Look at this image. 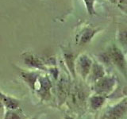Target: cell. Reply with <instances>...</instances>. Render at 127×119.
I'll list each match as a JSON object with an SVG mask.
<instances>
[{
    "mask_svg": "<svg viewBox=\"0 0 127 119\" xmlns=\"http://www.w3.org/2000/svg\"><path fill=\"white\" fill-rule=\"evenodd\" d=\"M108 1L111 4H113V5H116V3H117V0H108Z\"/></svg>",
    "mask_w": 127,
    "mask_h": 119,
    "instance_id": "cell-19",
    "label": "cell"
},
{
    "mask_svg": "<svg viewBox=\"0 0 127 119\" xmlns=\"http://www.w3.org/2000/svg\"><path fill=\"white\" fill-rule=\"evenodd\" d=\"M102 30L101 28L95 27L88 24H84L79 29L75 34V44L78 46H84L89 44L94 37Z\"/></svg>",
    "mask_w": 127,
    "mask_h": 119,
    "instance_id": "cell-6",
    "label": "cell"
},
{
    "mask_svg": "<svg viewBox=\"0 0 127 119\" xmlns=\"http://www.w3.org/2000/svg\"><path fill=\"white\" fill-rule=\"evenodd\" d=\"M1 92H2V90H0V93H1ZM5 110H6V109H5V107H4V105H3L2 100H1V98H0V113L4 114Z\"/></svg>",
    "mask_w": 127,
    "mask_h": 119,
    "instance_id": "cell-18",
    "label": "cell"
},
{
    "mask_svg": "<svg viewBox=\"0 0 127 119\" xmlns=\"http://www.w3.org/2000/svg\"><path fill=\"white\" fill-rule=\"evenodd\" d=\"M33 119H37V118H33Z\"/></svg>",
    "mask_w": 127,
    "mask_h": 119,
    "instance_id": "cell-21",
    "label": "cell"
},
{
    "mask_svg": "<svg viewBox=\"0 0 127 119\" xmlns=\"http://www.w3.org/2000/svg\"><path fill=\"white\" fill-rule=\"evenodd\" d=\"M116 37L118 45L120 46L119 48L125 54H127V27L119 29Z\"/></svg>",
    "mask_w": 127,
    "mask_h": 119,
    "instance_id": "cell-14",
    "label": "cell"
},
{
    "mask_svg": "<svg viewBox=\"0 0 127 119\" xmlns=\"http://www.w3.org/2000/svg\"><path fill=\"white\" fill-rule=\"evenodd\" d=\"M64 119H74V118H73V117H71V116H70V115L66 114L65 116H64Z\"/></svg>",
    "mask_w": 127,
    "mask_h": 119,
    "instance_id": "cell-20",
    "label": "cell"
},
{
    "mask_svg": "<svg viewBox=\"0 0 127 119\" xmlns=\"http://www.w3.org/2000/svg\"><path fill=\"white\" fill-rule=\"evenodd\" d=\"M92 63V59L86 53H81L76 57L75 71H76V75L82 79L83 82H86L89 76Z\"/></svg>",
    "mask_w": 127,
    "mask_h": 119,
    "instance_id": "cell-8",
    "label": "cell"
},
{
    "mask_svg": "<svg viewBox=\"0 0 127 119\" xmlns=\"http://www.w3.org/2000/svg\"><path fill=\"white\" fill-rule=\"evenodd\" d=\"M20 77L30 89L40 98L41 102H49L52 99L53 85L50 75L45 71L20 69Z\"/></svg>",
    "mask_w": 127,
    "mask_h": 119,
    "instance_id": "cell-1",
    "label": "cell"
},
{
    "mask_svg": "<svg viewBox=\"0 0 127 119\" xmlns=\"http://www.w3.org/2000/svg\"><path fill=\"white\" fill-rule=\"evenodd\" d=\"M90 92L87 87L77 82H75L72 85L71 84L67 101L74 109H76L77 110H83V108L86 107L87 103L88 102Z\"/></svg>",
    "mask_w": 127,
    "mask_h": 119,
    "instance_id": "cell-2",
    "label": "cell"
},
{
    "mask_svg": "<svg viewBox=\"0 0 127 119\" xmlns=\"http://www.w3.org/2000/svg\"><path fill=\"white\" fill-rule=\"evenodd\" d=\"M116 6L122 12L127 14V0H117Z\"/></svg>",
    "mask_w": 127,
    "mask_h": 119,
    "instance_id": "cell-17",
    "label": "cell"
},
{
    "mask_svg": "<svg viewBox=\"0 0 127 119\" xmlns=\"http://www.w3.org/2000/svg\"><path fill=\"white\" fill-rule=\"evenodd\" d=\"M106 98L107 97L104 96V95H101L98 94H94L92 95H90V97L88 98V103L91 110H98L99 109H101L102 106L104 105Z\"/></svg>",
    "mask_w": 127,
    "mask_h": 119,
    "instance_id": "cell-12",
    "label": "cell"
},
{
    "mask_svg": "<svg viewBox=\"0 0 127 119\" xmlns=\"http://www.w3.org/2000/svg\"><path fill=\"white\" fill-rule=\"evenodd\" d=\"M127 113V97L112 106H109L101 115V119H121Z\"/></svg>",
    "mask_w": 127,
    "mask_h": 119,
    "instance_id": "cell-7",
    "label": "cell"
},
{
    "mask_svg": "<svg viewBox=\"0 0 127 119\" xmlns=\"http://www.w3.org/2000/svg\"><path fill=\"white\" fill-rule=\"evenodd\" d=\"M104 75H106V71H105L104 65L100 62L94 60L92 63V67H91V72L86 82L89 83L92 85L95 82H96L98 79H101L102 77L104 76Z\"/></svg>",
    "mask_w": 127,
    "mask_h": 119,
    "instance_id": "cell-11",
    "label": "cell"
},
{
    "mask_svg": "<svg viewBox=\"0 0 127 119\" xmlns=\"http://www.w3.org/2000/svg\"><path fill=\"white\" fill-rule=\"evenodd\" d=\"M106 52L109 56L110 64L114 65L127 79V61L125 53L116 45H112Z\"/></svg>",
    "mask_w": 127,
    "mask_h": 119,
    "instance_id": "cell-3",
    "label": "cell"
},
{
    "mask_svg": "<svg viewBox=\"0 0 127 119\" xmlns=\"http://www.w3.org/2000/svg\"><path fill=\"white\" fill-rule=\"evenodd\" d=\"M56 83H57L56 91H57L58 106H62L67 101L69 96L71 88L70 79L65 72H61Z\"/></svg>",
    "mask_w": 127,
    "mask_h": 119,
    "instance_id": "cell-5",
    "label": "cell"
},
{
    "mask_svg": "<svg viewBox=\"0 0 127 119\" xmlns=\"http://www.w3.org/2000/svg\"><path fill=\"white\" fill-rule=\"evenodd\" d=\"M62 51V57H63V61L64 63L65 67L68 71L69 75L72 76L74 80L76 79V71H75V60L76 57L74 53L71 49H67L65 47H61Z\"/></svg>",
    "mask_w": 127,
    "mask_h": 119,
    "instance_id": "cell-10",
    "label": "cell"
},
{
    "mask_svg": "<svg viewBox=\"0 0 127 119\" xmlns=\"http://www.w3.org/2000/svg\"><path fill=\"white\" fill-rule=\"evenodd\" d=\"M1 99L6 110H15L19 108L20 101L18 98L7 95L2 92L1 94Z\"/></svg>",
    "mask_w": 127,
    "mask_h": 119,
    "instance_id": "cell-13",
    "label": "cell"
},
{
    "mask_svg": "<svg viewBox=\"0 0 127 119\" xmlns=\"http://www.w3.org/2000/svg\"><path fill=\"white\" fill-rule=\"evenodd\" d=\"M83 2L85 5V8L87 12V14L90 16H93L97 14L96 10H95V0H83Z\"/></svg>",
    "mask_w": 127,
    "mask_h": 119,
    "instance_id": "cell-16",
    "label": "cell"
},
{
    "mask_svg": "<svg viewBox=\"0 0 127 119\" xmlns=\"http://www.w3.org/2000/svg\"><path fill=\"white\" fill-rule=\"evenodd\" d=\"M22 58L23 63L29 67V69L42 71L45 72L48 71V66L46 65L45 60L31 52H24L22 53Z\"/></svg>",
    "mask_w": 127,
    "mask_h": 119,
    "instance_id": "cell-9",
    "label": "cell"
},
{
    "mask_svg": "<svg viewBox=\"0 0 127 119\" xmlns=\"http://www.w3.org/2000/svg\"><path fill=\"white\" fill-rule=\"evenodd\" d=\"M117 87V79L114 75H106L95 82L91 87L95 94L104 95L108 97Z\"/></svg>",
    "mask_w": 127,
    "mask_h": 119,
    "instance_id": "cell-4",
    "label": "cell"
},
{
    "mask_svg": "<svg viewBox=\"0 0 127 119\" xmlns=\"http://www.w3.org/2000/svg\"><path fill=\"white\" fill-rule=\"evenodd\" d=\"M26 117L22 109L6 110L3 114L2 119H25Z\"/></svg>",
    "mask_w": 127,
    "mask_h": 119,
    "instance_id": "cell-15",
    "label": "cell"
}]
</instances>
